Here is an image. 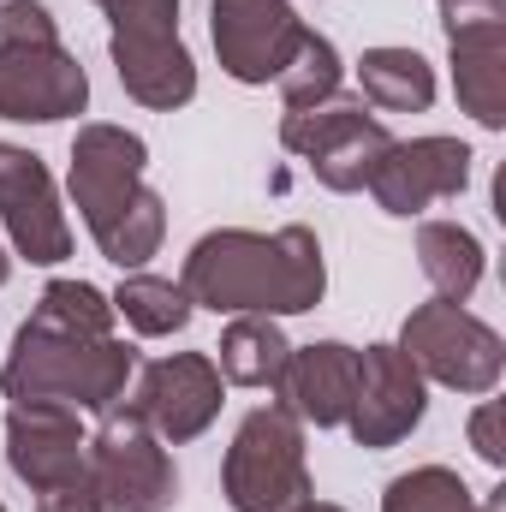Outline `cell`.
<instances>
[{"instance_id":"obj_15","label":"cell","mask_w":506,"mask_h":512,"mask_svg":"<svg viewBox=\"0 0 506 512\" xmlns=\"http://www.w3.org/2000/svg\"><path fill=\"white\" fill-rule=\"evenodd\" d=\"M423 405H429L423 376L399 346H364L358 352V393H352V417H346L358 447L381 453V447L405 441L423 423Z\"/></svg>"},{"instance_id":"obj_12","label":"cell","mask_w":506,"mask_h":512,"mask_svg":"<svg viewBox=\"0 0 506 512\" xmlns=\"http://www.w3.org/2000/svg\"><path fill=\"white\" fill-rule=\"evenodd\" d=\"M471 149L459 137H411V143H387V155L370 173V197L387 215H423L429 203H453L471 185Z\"/></svg>"},{"instance_id":"obj_17","label":"cell","mask_w":506,"mask_h":512,"mask_svg":"<svg viewBox=\"0 0 506 512\" xmlns=\"http://www.w3.org/2000/svg\"><path fill=\"white\" fill-rule=\"evenodd\" d=\"M280 405L298 417V423H316V429H334L352 417V393H358V352L340 346V340H316L304 352L286 358L280 370Z\"/></svg>"},{"instance_id":"obj_3","label":"cell","mask_w":506,"mask_h":512,"mask_svg":"<svg viewBox=\"0 0 506 512\" xmlns=\"http://www.w3.org/2000/svg\"><path fill=\"white\" fill-rule=\"evenodd\" d=\"M143 161L149 149L126 126H78L72 137V203L96 251L126 274H137L161 251V233H167V209L143 185Z\"/></svg>"},{"instance_id":"obj_22","label":"cell","mask_w":506,"mask_h":512,"mask_svg":"<svg viewBox=\"0 0 506 512\" xmlns=\"http://www.w3.org/2000/svg\"><path fill=\"white\" fill-rule=\"evenodd\" d=\"M108 304H114V316H126L131 328L149 334V340L179 334V328L191 322V310H197V304L185 298V286H173V280H161V274H126Z\"/></svg>"},{"instance_id":"obj_18","label":"cell","mask_w":506,"mask_h":512,"mask_svg":"<svg viewBox=\"0 0 506 512\" xmlns=\"http://www.w3.org/2000/svg\"><path fill=\"white\" fill-rule=\"evenodd\" d=\"M417 262H423V280L435 286V298L465 304L483 280V239L459 221H423L417 227Z\"/></svg>"},{"instance_id":"obj_4","label":"cell","mask_w":506,"mask_h":512,"mask_svg":"<svg viewBox=\"0 0 506 512\" xmlns=\"http://www.w3.org/2000/svg\"><path fill=\"white\" fill-rule=\"evenodd\" d=\"M90 78L66 54L54 12L36 0H6L0 6V120L18 126H54L84 114Z\"/></svg>"},{"instance_id":"obj_10","label":"cell","mask_w":506,"mask_h":512,"mask_svg":"<svg viewBox=\"0 0 506 512\" xmlns=\"http://www.w3.org/2000/svg\"><path fill=\"white\" fill-rule=\"evenodd\" d=\"M209 36L227 78L274 84L310 42V24L292 12V0H209Z\"/></svg>"},{"instance_id":"obj_29","label":"cell","mask_w":506,"mask_h":512,"mask_svg":"<svg viewBox=\"0 0 506 512\" xmlns=\"http://www.w3.org/2000/svg\"><path fill=\"white\" fill-rule=\"evenodd\" d=\"M0 512H6V507H0Z\"/></svg>"},{"instance_id":"obj_6","label":"cell","mask_w":506,"mask_h":512,"mask_svg":"<svg viewBox=\"0 0 506 512\" xmlns=\"http://www.w3.org/2000/svg\"><path fill=\"white\" fill-rule=\"evenodd\" d=\"M221 489L233 512H304L316 501L304 465V423L286 405H262L239 423L221 465Z\"/></svg>"},{"instance_id":"obj_23","label":"cell","mask_w":506,"mask_h":512,"mask_svg":"<svg viewBox=\"0 0 506 512\" xmlns=\"http://www.w3.org/2000/svg\"><path fill=\"white\" fill-rule=\"evenodd\" d=\"M274 84H280V96H286V114H292V108H316V102L340 96V54H334V42L310 30V42L298 48V60H292Z\"/></svg>"},{"instance_id":"obj_8","label":"cell","mask_w":506,"mask_h":512,"mask_svg":"<svg viewBox=\"0 0 506 512\" xmlns=\"http://www.w3.org/2000/svg\"><path fill=\"white\" fill-rule=\"evenodd\" d=\"M280 143L292 155H304L328 191H364L393 137L370 114L364 96H328L316 108H292L280 120Z\"/></svg>"},{"instance_id":"obj_20","label":"cell","mask_w":506,"mask_h":512,"mask_svg":"<svg viewBox=\"0 0 506 512\" xmlns=\"http://www.w3.org/2000/svg\"><path fill=\"white\" fill-rule=\"evenodd\" d=\"M286 358H292V346H286L274 316H233L227 334H221V364L215 370L239 387H274Z\"/></svg>"},{"instance_id":"obj_28","label":"cell","mask_w":506,"mask_h":512,"mask_svg":"<svg viewBox=\"0 0 506 512\" xmlns=\"http://www.w3.org/2000/svg\"><path fill=\"white\" fill-rule=\"evenodd\" d=\"M441 6H471V0H441Z\"/></svg>"},{"instance_id":"obj_14","label":"cell","mask_w":506,"mask_h":512,"mask_svg":"<svg viewBox=\"0 0 506 512\" xmlns=\"http://www.w3.org/2000/svg\"><path fill=\"white\" fill-rule=\"evenodd\" d=\"M0 221H6L18 256H30L42 268L72 256V227H66L54 173L42 167V155H30L18 143H0Z\"/></svg>"},{"instance_id":"obj_11","label":"cell","mask_w":506,"mask_h":512,"mask_svg":"<svg viewBox=\"0 0 506 512\" xmlns=\"http://www.w3.org/2000/svg\"><path fill=\"white\" fill-rule=\"evenodd\" d=\"M447 48H453V90L477 126H506V0L447 6Z\"/></svg>"},{"instance_id":"obj_2","label":"cell","mask_w":506,"mask_h":512,"mask_svg":"<svg viewBox=\"0 0 506 512\" xmlns=\"http://www.w3.org/2000/svg\"><path fill=\"white\" fill-rule=\"evenodd\" d=\"M179 286L191 304L215 316H304L322 304L328 268L310 227H280V233L221 227L191 245Z\"/></svg>"},{"instance_id":"obj_21","label":"cell","mask_w":506,"mask_h":512,"mask_svg":"<svg viewBox=\"0 0 506 512\" xmlns=\"http://www.w3.org/2000/svg\"><path fill=\"white\" fill-rule=\"evenodd\" d=\"M381 512H506V495L495 489L489 501H477L459 471H447V465H417V471H405V477L387 483Z\"/></svg>"},{"instance_id":"obj_27","label":"cell","mask_w":506,"mask_h":512,"mask_svg":"<svg viewBox=\"0 0 506 512\" xmlns=\"http://www.w3.org/2000/svg\"><path fill=\"white\" fill-rule=\"evenodd\" d=\"M6 274H12V262H6V251H0V280H6Z\"/></svg>"},{"instance_id":"obj_1","label":"cell","mask_w":506,"mask_h":512,"mask_svg":"<svg viewBox=\"0 0 506 512\" xmlns=\"http://www.w3.org/2000/svg\"><path fill=\"white\" fill-rule=\"evenodd\" d=\"M137 352L114 340V304L90 280H54L30 322L12 334L0 393L12 405H72V411H114L126 399Z\"/></svg>"},{"instance_id":"obj_25","label":"cell","mask_w":506,"mask_h":512,"mask_svg":"<svg viewBox=\"0 0 506 512\" xmlns=\"http://www.w3.org/2000/svg\"><path fill=\"white\" fill-rule=\"evenodd\" d=\"M501 399H483L477 411H471V447H477V459L483 465H506V441H501Z\"/></svg>"},{"instance_id":"obj_5","label":"cell","mask_w":506,"mask_h":512,"mask_svg":"<svg viewBox=\"0 0 506 512\" xmlns=\"http://www.w3.org/2000/svg\"><path fill=\"white\" fill-rule=\"evenodd\" d=\"M114 24V72L131 102L173 114L197 96V66L179 36V0H96Z\"/></svg>"},{"instance_id":"obj_13","label":"cell","mask_w":506,"mask_h":512,"mask_svg":"<svg viewBox=\"0 0 506 512\" xmlns=\"http://www.w3.org/2000/svg\"><path fill=\"white\" fill-rule=\"evenodd\" d=\"M131 411L161 435V441H197L215 417H221V370L203 358V352H173V358H155L143 364L137 393H131Z\"/></svg>"},{"instance_id":"obj_7","label":"cell","mask_w":506,"mask_h":512,"mask_svg":"<svg viewBox=\"0 0 506 512\" xmlns=\"http://www.w3.org/2000/svg\"><path fill=\"white\" fill-rule=\"evenodd\" d=\"M399 352L417 364L423 382H441L453 393H495L506 370L501 334L489 322H477L465 304H447V298H429L405 316Z\"/></svg>"},{"instance_id":"obj_26","label":"cell","mask_w":506,"mask_h":512,"mask_svg":"<svg viewBox=\"0 0 506 512\" xmlns=\"http://www.w3.org/2000/svg\"><path fill=\"white\" fill-rule=\"evenodd\" d=\"M304 512H346V507H322V501H310V507H304Z\"/></svg>"},{"instance_id":"obj_16","label":"cell","mask_w":506,"mask_h":512,"mask_svg":"<svg viewBox=\"0 0 506 512\" xmlns=\"http://www.w3.org/2000/svg\"><path fill=\"white\" fill-rule=\"evenodd\" d=\"M84 447L90 441H84V423H78L72 405L36 399V405H12L6 411V465L18 471V483H30V495L78 477L90 465Z\"/></svg>"},{"instance_id":"obj_9","label":"cell","mask_w":506,"mask_h":512,"mask_svg":"<svg viewBox=\"0 0 506 512\" xmlns=\"http://www.w3.org/2000/svg\"><path fill=\"white\" fill-rule=\"evenodd\" d=\"M84 453H90V477H96V495L108 512H167L179 501V471H173L161 435L131 405L102 411V429Z\"/></svg>"},{"instance_id":"obj_24","label":"cell","mask_w":506,"mask_h":512,"mask_svg":"<svg viewBox=\"0 0 506 512\" xmlns=\"http://www.w3.org/2000/svg\"><path fill=\"white\" fill-rule=\"evenodd\" d=\"M36 512H108V507H102L96 477H90V465H84L78 477H66V483L42 489V495H36Z\"/></svg>"},{"instance_id":"obj_19","label":"cell","mask_w":506,"mask_h":512,"mask_svg":"<svg viewBox=\"0 0 506 512\" xmlns=\"http://www.w3.org/2000/svg\"><path fill=\"white\" fill-rule=\"evenodd\" d=\"M358 84L364 102L381 114H423L435 102V72L417 48H370L358 60Z\"/></svg>"}]
</instances>
